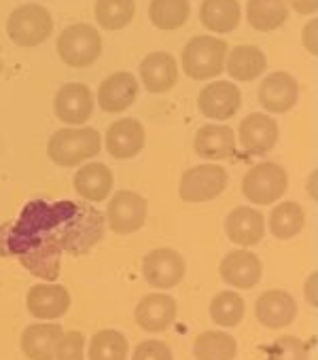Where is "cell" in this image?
Wrapping results in <instances>:
<instances>
[{
	"label": "cell",
	"mask_w": 318,
	"mask_h": 360,
	"mask_svg": "<svg viewBox=\"0 0 318 360\" xmlns=\"http://www.w3.org/2000/svg\"><path fill=\"white\" fill-rule=\"evenodd\" d=\"M198 106H200L202 115H206L210 119L225 121V119H231L240 110L242 96H240V89L234 83L215 81V83H208L200 91Z\"/></svg>",
	"instance_id": "30bf717a"
},
{
	"label": "cell",
	"mask_w": 318,
	"mask_h": 360,
	"mask_svg": "<svg viewBox=\"0 0 318 360\" xmlns=\"http://www.w3.org/2000/svg\"><path fill=\"white\" fill-rule=\"evenodd\" d=\"M316 28H318V22H316V20H312V22L303 28V45H305V49H307L312 56L318 53V49H316Z\"/></svg>",
	"instance_id": "74e56055"
},
{
	"label": "cell",
	"mask_w": 318,
	"mask_h": 360,
	"mask_svg": "<svg viewBox=\"0 0 318 360\" xmlns=\"http://www.w3.org/2000/svg\"><path fill=\"white\" fill-rule=\"evenodd\" d=\"M225 66H227V72H229L231 79L253 81V79H259L265 72L267 60H265V53L259 47H255V45H240V47L231 49Z\"/></svg>",
	"instance_id": "d4e9b609"
},
{
	"label": "cell",
	"mask_w": 318,
	"mask_h": 360,
	"mask_svg": "<svg viewBox=\"0 0 318 360\" xmlns=\"http://www.w3.org/2000/svg\"><path fill=\"white\" fill-rule=\"evenodd\" d=\"M60 255H62L60 246L41 244V246H34V248L26 250L24 255H20V261L30 274H34L47 282H53L60 276Z\"/></svg>",
	"instance_id": "83f0119b"
},
{
	"label": "cell",
	"mask_w": 318,
	"mask_h": 360,
	"mask_svg": "<svg viewBox=\"0 0 318 360\" xmlns=\"http://www.w3.org/2000/svg\"><path fill=\"white\" fill-rule=\"evenodd\" d=\"M288 187V178L282 165L274 163V161H265V163H257L253 165L244 180H242V193L248 202L257 204V206H269L274 204L278 198L284 195Z\"/></svg>",
	"instance_id": "277c9868"
},
{
	"label": "cell",
	"mask_w": 318,
	"mask_h": 360,
	"mask_svg": "<svg viewBox=\"0 0 318 360\" xmlns=\"http://www.w3.org/2000/svg\"><path fill=\"white\" fill-rule=\"evenodd\" d=\"M53 18L41 5H22L18 7L7 22V32L15 45L37 47L51 37Z\"/></svg>",
	"instance_id": "5b68a950"
},
{
	"label": "cell",
	"mask_w": 318,
	"mask_h": 360,
	"mask_svg": "<svg viewBox=\"0 0 318 360\" xmlns=\"http://www.w3.org/2000/svg\"><path fill=\"white\" fill-rule=\"evenodd\" d=\"M193 148L204 159H229L236 153V136L227 125H202L196 134Z\"/></svg>",
	"instance_id": "603a6c76"
},
{
	"label": "cell",
	"mask_w": 318,
	"mask_h": 360,
	"mask_svg": "<svg viewBox=\"0 0 318 360\" xmlns=\"http://www.w3.org/2000/svg\"><path fill=\"white\" fill-rule=\"evenodd\" d=\"M210 318L225 328L238 326L244 318V299L234 290L219 292L210 301Z\"/></svg>",
	"instance_id": "836d02e7"
},
{
	"label": "cell",
	"mask_w": 318,
	"mask_h": 360,
	"mask_svg": "<svg viewBox=\"0 0 318 360\" xmlns=\"http://www.w3.org/2000/svg\"><path fill=\"white\" fill-rule=\"evenodd\" d=\"M269 360H307V345L293 335H280L267 347Z\"/></svg>",
	"instance_id": "e575fe53"
},
{
	"label": "cell",
	"mask_w": 318,
	"mask_h": 360,
	"mask_svg": "<svg viewBox=\"0 0 318 360\" xmlns=\"http://www.w3.org/2000/svg\"><path fill=\"white\" fill-rule=\"evenodd\" d=\"M113 172L106 163H85L75 174V191L85 202H104L113 191Z\"/></svg>",
	"instance_id": "7402d4cb"
},
{
	"label": "cell",
	"mask_w": 318,
	"mask_h": 360,
	"mask_svg": "<svg viewBox=\"0 0 318 360\" xmlns=\"http://www.w3.org/2000/svg\"><path fill=\"white\" fill-rule=\"evenodd\" d=\"M202 24L219 34L231 32L240 24V5L238 0H204L200 7Z\"/></svg>",
	"instance_id": "484cf974"
},
{
	"label": "cell",
	"mask_w": 318,
	"mask_h": 360,
	"mask_svg": "<svg viewBox=\"0 0 318 360\" xmlns=\"http://www.w3.org/2000/svg\"><path fill=\"white\" fill-rule=\"evenodd\" d=\"M191 13L189 0H151L148 18L159 30H179Z\"/></svg>",
	"instance_id": "f546056e"
},
{
	"label": "cell",
	"mask_w": 318,
	"mask_h": 360,
	"mask_svg": "<svg viewBox=\"0 0 318 360\" xmlns=\"http://www.w3.org/2000/svg\"><path fill=\"white\" fill-rule=\"evenodd\" d=\"M219 271H221V278L227 284H231L234 288L248 290L255 284H259L261 274H263V265L255 252L240 248V250H231L229 255H225Z\"/></svg>",
	"instance_id": "9a60e30c"
},
{
	"label": "cell",
	"mask_w": 318,
	"mask_h": 360,
	"mask_svg": "<svg viewBox=\"0 0 318 360\" xmlns=\"http://www.w3.org/2000/svg\"><path fill=\"white\" fill-rule=\"evenodd\" d=\"M138 96V79L132 72H115L100 83L98 104L104 112H123Z\"/></svg>",
	"instance_id": "ac0fdd59"
},
{
	"label": "cell",
	"mask_w": 318,
	"mask_h": 360,
	"mask_svg": "<svg viewBox=\"0 0 318 360\" xmlns=\"http://www.w3.org/2000/svg\"><path fill=\"white\" fill-rule=\"evenodd\" d=\"M127 339L119 330H98L89 343V360H125L127 358Z\"/></svg>",
	"instance_id": "d6a6232c"
},
{
	"label": "cell",
	"mask_w": 318,
	"mask_h": 360,
	"mask_svg": "<svg viewBox=\"0 0 318 360\" xmlns=\"http://www.w3.org/2000/svg\"><path fill=\"white\" fill-rule=\"evenodd\" d=\"M102 214L89 206L32 202L13 227H0V252L20 257L34 246L56 244L72 255H85L102 240Z\"/></svg>",
	"instance_id": "6da1fadb"
},
{
	"label": "cell",
	"mask_w": 318,
	"mask_h": 360,
	"mask_svg": "<svg viewBox=\"0 0 318 360\" xmlns=\"http://www.w3.org/2000/svg\"><path fill=\"white\" fill-rule=\"evenodd\" d=\"M56 117L68 125H83L94 115V96L83 83H68L56 96Z\"/></svg>",
	"instance_id": "8fae6325"
},
{
	"label": "cell",
	"mask_w": 318,
	"mask_h": 360,
	"mask_svg": "<svg viewBox=\"0 0 318 360\" xmlns=\"http://www.w3.org/2000/svg\"><path fill=\"white\" fill-rule=\"evenodd\" d=\"M227 43L215 37H193L183 49V70L196 81L215 79L225 70Z\"/></svg>",
	"instance_id": "3957f363"
},
{
	"label": "cell",
	"mask_w": 318,
	"mask_h": 360,
	"mask_svg": "<svg viewBox=\"0 0 318 360\" xmlns=\"http://www.w3.org/2000/svg\"><path fill=\"white\" fill-rule=\"evenodd\" d=\"M102 148L100 131L94 127L81 129H58L47 142V155L53 163L62 167L79 165L96 157Z\"/></svg>",
	"instance_id": "7a4b0ae2"
},
{
	"label": "cell",
	"mask_w": 318,
	"mask_h": 360,
	"mask_svg": "<svg viewBox=\"0 0 318 360\" xmlns=\"http://www.w3.org/2000/svg\"><path fill=\"white\" fill-rule=\"evenodd\" d=\"M193 354L198 360H234L238 354V343L229 333L206 330L196 337Z\"/></svg>",
	"instance_id": "f1b7e54d"
},
{
	"label": "cell",
	"mask_w": 318,
	"mask_h": 360,
	"mask_svg": "<svg viewBox=\"0 0 318 360\" xmlns=\"http://www.w3.org/2000/svg\"><path fill=\"white\" fill-rule=\"evenodd\" d=\"M140 79L146 91L151 94H166L179 81V66L177 60L166 51L148 53L140 62Z\"/></svg>",
	"instance_id": "e0dca14e"
},
{
	"label": "cell",
	"mask_w": 318,
	"mask_h": 360,
	"mask_svg": "<svg viewBox=\"0 0 318 360\" xmlns=\"http://www.w3.org/2000/svg\"><path fill=\"white\" fill-rule=\"evenodd\" d=\"M58 53H60L62 62H66L72 68L91 66L102 53L100 32L87 24H75L60 34Z\"/></svg>",
	"instance_id": "8992f818"
},
{
	"label": "cell",
	"mask_w": 318,
	"mask_h": 360,
	"mask_svg": "<svg viewBox=\"0 0 318 360\" xmlns=\"http://www.w3.org/2000/svg\"><path fill=\"white\" fill-rule=\"evenodd\" d=\"M299 83L288 72H272L259 85V102L267 112H286L297 104Z\"/></svg>",
	"instance_id": "4fadbf2b"
},
{
	"label": "cell",
	"mask_w": 318,
	"mask_h": 360,
	"mask_svg": "<svg viewBox=\"0 0 318 360\" xmlns=\"http://www.w3.org/2000/svg\"><path fill=\"white\" fill-rule=\"evenodd\" d=\"M96 20L106 30L125 28L136 13L134 0H96Z\"/></svg>",
	"instance_id": "1f68e13d"
},
{
	"label": "cell",
	"mask_w": 318,
	"mask_h": 360,
	"mask_svg": "<svg viewBox=\"0 0 318 360\" xmlns=\"http://www.w3.org/2000/svg\"><path fill=\"white\" fill-rule=\"evenodd\" d=\"M242 148L250 155H265L278 142V125L265 112H250L240 123Z\"/></svg>",
	"instance_id": "5bb4252c"
},
{
	"label": "cell",
	"mask_w": 318,
	"mask_h": 360,
	"mask_svg": "<svg viewBox=\"0 0 318 360\" xmlns=\"http://www.w3.org/2000/svg\"><path fill=\"white\" fill-rule=\"evenodd\" d=\"M305 225V212L297 202H282L269 214V231L278 240L295 238Z\"/></svg>",
	"instance_id": "4dcf8cb0"
},
{
	"label": "cell",
	"mask_w": 318,
	"mask_h": 360,
	"mask_svg": "<svg viewBox=\"0 0 318 360\" xmlns=\"http://www.w3.org/2000/svg\"><path fill=\"white\" fill-rule=\"evenodd\" d=\"M85 356V335L79 330L62 333L53 360H83Z\"/></svg>",
	"instance_id": "d590c367"
},
{
	"label": "cell",
	"mask_w": 318,
	"mask_h": 360,
	"mask_svg": "<svg viewBox=\"0 0 318 360\" xmlns=\"http://www.w3.org/2000/svg\"><path fill=\"white\" fill-rule=\"evenodd\" d=\"M62 333L60 324H32L22 335V349L30 360H53Z\"/></svg>",
	"instance_id": "cb8c5ba5"
},
{
	"label": "cell",
	"mask_w": 318,
	"mask_h": 360,
	"mask_svg": "<svg viewBox=\"0 0 318 360\" xmlns=\"http://www.w3.org/2000/svg\"><path fill=\"white\" fill-rule=\"evenodd\" d=\"M257 320L267 328H284L297 316L295 299L284 290H265L255 303Z\"/></svg>",
	"instance_id": "ffe728a7"
},
{
	"label": "cell",
	"mask_w": 318,
	"mask_h": 360,
	"mask_svg": "<svg viewBox=\"0 0 318 360\" xmlns=\"http://www.w3.org/2000/svg\"><path fill=\"white\" fill-rule=\"evenodd\" d=\"M177 301L170 295H146L136 305V324L146 333H162L177 320Z\"/></svg>",
	"instance_id": "7c38bea8"
},
{
	"label": "cell",
	"mask_w": 318,
	"mask_h": 360,
	"mask_svg": "<svg viewBox=\"0 0 318 360\" xmlns=\"http://www.w3.org/2000/svg\"><path fill=\"white\" fill-rule=\"evenodd\" d=\"M144 146V127L136 119H119L106 129V150L115 159H132Z\"/></svg>",
	"instance_id": "44dd1931"
},
{
	"label": "cell",
	"mask_w": 318,
	"mask_h": 360,
	"mask_svg": "<svg viewBox=\"0 0 318 360\" xmlns=\"http://www.w3.org/2000/svg\"><path fill=\"white\" fill-rule=\"evenodd\" d=\"M293 11L301 13V15H314L318 9V0H288Z\"/></svg>",
	"instance_id": "f35d334b"
},
{
	"label": "cell",
	"mask_w": 318,
	"mask_h": 360,
	"mask_svg": "<svg viewBox=\"0 0 318 360\" xmlns=\"http://www.w3.org/2000/svg\"><path fill=\"white\" fill-rule=\"evenodd\" d=\"M246 18L255 30L269 32V30L280 28L286 22L288 9L284 0H248Z\"/></svg>",
	"instance_id": "4316f807"
},
{
	"label": "cell",
	"mask_w": 318,
	"mask_h": 360,
	"mask_svg": "<svg viewBox=\"0 0 318 360\" xmlns=\"http://www.w3.org/2000/svg\"><path fill=\"white\" fill-rule=\"evenodd\" d=\"M132 360H174V356L168 343L157 341V339H146L136 345Z\"/></svg>",
	"instance_id": "8d00e7d4"
},
{
	"label": "cell",
	"mask_w": 318,
	"mask_h": 360,
	"mask_svg": "<svg viewBox=\"0 0 318 360\" xmlns=\"http://www.w3.org/2000/svg\"><path fill=\"white\" fill-rule=\"evenodd\" d=\"M106 219L115 233L129 236L138 231L146 221V200L134 191H119L108 202Z\"/></svg>",
	"instance_id": "9c48e42d"
},
{
	"label": "cell",
	"mask_w": 318,
	"mask_h": 360,
	"mask_svg": "<svg viewBox=\"0 0 318 360\" xmlns=\"http://www.w3.org/2000/svg\"><path fill=\"white\" fill-rule=\"evenodd\" d=\"M314 286H316V274H312V276L307 278V284H305V297H307V301L316 307V292H314Z\"/></svg>",
	"instance_id": "ab89813d"
},
{
	"label": "cell",
	"mask_w": 318,
	"mask_h": 360,
	"mask_svg": "<svg viewBox=\"0 0 318 360\" xmlns=\"http://www.w3.org/2000/svg\"><path fill=\"white\" fill-rule=\"evenodd\" d=\"M227 187V172L217 163H202L187 169L181 178L179 195L183 202L200 204L219 198Z\"/></svg>",
	"instance_id": "52a82bcc"
},
{
	"label": "cell",
	"mask_w": 318,
	"mask_h": 360,
	"mask_svg": "<svg viewBox=\"0 0 318 360\" xmlns=\"http://www.w3.org/2000/svg\"><path fill=\"white\" fill-rule=\"evenodd\" d=\"M225 233L234 244H238L242 248H250L263 240L265 219L255 208H244V206L236 208L225 219Z\"/></svg>",
	"instance_id": "d6986e66"
},
{
	"label": "cell",
	"mask_w": 318,
	"mask_h": 360,
	"mask_svg": "<svg viewBox=\"0 0 318 360\" xmlns=\"http://www.w3.org/2000/svg\"><path fill=\"white\" fill-rule=\"evenodd\" d=\"M142 276L153 288H174L185 276V261L172 248L151 250L142 261Z\"/></svg>",
	"instance_id": "ba28073f"
},
{
	"label": "cell",
	"mask_w": 318,
	"mask_h": 360,
	"mask_svg": "<svg viewBox=\"0 0 318 360\" xmlns=\"http://www.w3.org/2000/svg\"><path fill=\"white\" fill-rule=\"evenodd\" d=\"M26 305L34 318L56 320L70 309V292L62 284H37L28 290Z\"/></svg>",
	"instance_id": "2e32d148"
}]
</instances>
